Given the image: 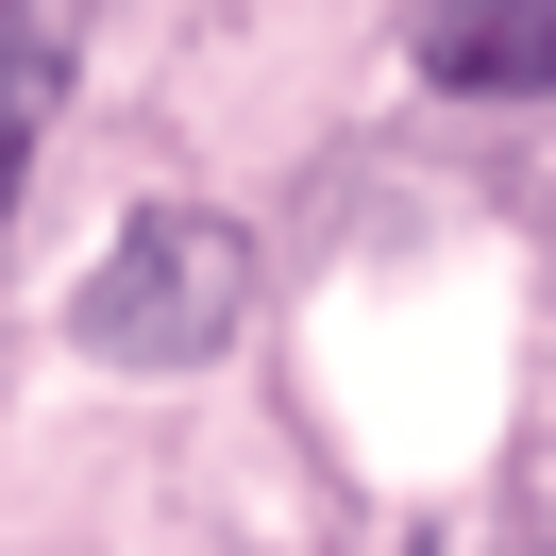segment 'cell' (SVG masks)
Here are the masks:
<instances>
[{
	"instance_id": "6da1fadb",
	"label": "cell",
	"mask_w": 556,
	"mask_h": 556,
	"mask_svg": "<svg viewBox=\"0 0 556 556\" xmlns=\"http://www.w3.org/2000/svg\"><path fill=\"white\" fill-rule=\"evenodd\" d=\"M253 320V237L219 203H152L102 237V270L68 287V338L102 354V371H203V354H237Z\"/></svg>"
},
{
	"instance_id": "7a4b0ae2",
	"label": "cell",
	"mask_w": 556,
	"mask_h": 556,
	"mask_svg": "<svg viewBox=\"0 0 556 556\" xmlns=\"http://www.w3.org/2000/svg\"><path fill=\"white\" fill-rule=\"evenodd\" d=\"M421 85L540 102V85H556V0H421Z\"/></svg>"
},
{
	"instance_id": "3957f363",
	"label": "cell",
	"mask_w": 556,
	"mask_h": 556,
	"mask_svg": "<svg viewBox=\"0 0 556 556\" xmlns=\"http://www.w3.org/2000/svg\"><path fill=\"white\" fill-rule=\"evenodd\" d=\"M51 102H68V35H51L35 0H0V203L35 186V136H51Z\"/></svg>"
}]
</instances>
